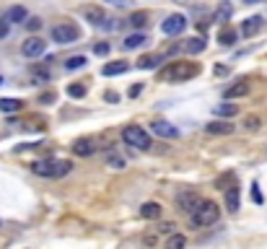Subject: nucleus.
<instances>
[{
  "label": "nucleus",
  "instance_id": "obj_12",
  "mask_svg": "<svg viewBox=\"0 0 267 249\" xmlns=\"http://www.w3.org/2000/svg\"><path fill=\"white\" fill-rule=\"evenodd\" d=\"M226 208L228 213H239V208H241V192H239L236 184L226 187Z\"/></svg>",
  "mask_w": 267,
  "mask_h": 249
},
{
  "label": "nucleus",
  "instance_id": "obj_43",
  "mask_svg": "<svg viewBox=\"0 0 267 249\" xmlns=\"http://www.w3.org/2000/svg\"><path fill=\"white\" fill-rule=\"evenodd\" d=\"M244 3H249V5H254V3H260V0H244Z\"/></svg>",
  "mask_w": 267,
  "mask_h": 249
},
{
  "label": "nucleus",
  "instance_id": "obj_21",
  "mask_svg": "<svg viewBox=\"0 0 267 249\" xmlns=\"http://www.w3.org/2000/svg\"><path fill=\"white\" fill-rule=\"evenodd\" d=\"M246 91H249V86H246L244 81H239V83H234V86H228V88L223 91V99H239V96H246Z\"/></svg>",
  "mask_w": 267,
  "mask_h": 249
},
{
  "label": "nucleus",
  "instance_id": "obj_4",
  "mask_svg": "<svg viewBox=\"0 0 267 249\" xmlns=\"http://www.w3.org/2000/svg\"><path fill=\"white\" fill-rule=\"evenodd\" d=\"M73 164L70 161H31V171L39 174V177H65L70 174Z\"/></svg>",
  "mask_w": 267,
  "mask_h": 249
},
{
  "label": "nucleus",
  "instance_id": "obj_14",
  "mask_svg": "<svg viewBox=\"0 0 267 249\" xmlns=\"http://www.w3.org/2000/svg\"><path fill=\"white\" fill-rule=\"evenodd\" d=\"M260 29H262V16H249L246 21H241V36H246V39L254 36Z\"/></svg>",
  "mask_w": 267,
  "mask_h": 249
},
{
  "label": "nucleus",
  "instance_id": "obj_27",
  "mask_svg": "<svg viewBox=\"0 0 267 249\" xmlns=\"http://www.w3.org/2000/svg\"><path fill=\"white\" fill-rule=\"evenodd\" d=\"M130 24L135 26V29H143V26L148 24V13H145V11H137V13H133V16H130Z\"/></svg>",
  "mask_w": 267,
  "mask_h": 249
},
{
  "label": "nucleus",
  "instance_id": "obj_28",
  "mask_svg": "<svg viewBox=\"0 0 267 249\" xmlns=\"http://www.w3.org/2000/svg\"><path fill=\"white\" fill-rule=\"evenodd\" d=\"M184 244H187V239H184L182 234H171V236L166 239V247H169V249H182Z\"/></svg>",
  "mask_w": 267,
  "mask_h": 249
},
{
  "label": "nucleus",
  "instance_id": "obj_11",
  "mask_svg": "<svg viewBox=\"0 0 267 249\" xmlns=\"http://www.w3.org/2000/svg\"><path fill=\"white\" fill-rule=\"evenodd\" d=\"M96 148H99V145H96L94 138H78V140L73 143V153L83 156V159H86V156H91V153H96Z\"/></svg>",
  "mask_w": 267,
  "mask_h": 249
},
{
  "label": "nucleus",
  "instance_id": "obj_8",
  "mask_svg": "<svg viewBox=\"0 0 267 249\" xmlns=\"http://www.w3.org/2000/svg\"><path fill=\"white\" fill-rule=\"evenodd\" d=\"M44 50H47V42L39 39V36H29V39L24 42L21 52L26 55V57H39V55H44Z\"/></svg>",
  "mask_w": 267,
  "mask_h": 249
},
{
  "label": "nucleus",
  "instance_id": "obj_10",
  "mask_svg": "<svg viewBox=\"0 0 267 249\" xmlns=\"http://www.w3.org/2000/svg\"><path fill=\"white\" fill-rule=\"evenodd\" d=\"M197 202H200V195L197 192H192V190H182L177 195V205H179V210H184V213H189Z\"/></svg>",
  "mask_w": 267,
  "mask_h": 249
},
{
  "label": "nucleus",
  "instance_id": "obj_31",
  "mask_svg": "<svg viewBox=\"0 0 267 249\" xmlns=\"http://www.w3.org/2000/svg\"><path fill=\"white\" fill-rule=\"evenodd\" d=\"M107 164L112 166V169H125V159H122V156H114V153L107 159Z\"/></svg>",
  "mask_w": 267,
  "mask_h": 249
},
{
  "label": "nucleus",
  "instance_id": "obj_26",
  "mask_svg": "<svg viewBox=\"0 0 267 249\" xmlns=\"http://www.w3.org/2000/svg\"><path fill=\"white\" fill-rule=\"evenodd\" d=\"M68 96L70 99H83L86 96V86H83V83H70V86H68Z\"/></svg>",
  "mask_w": 267,
  "mask_h": 249
},
{
  "label": "nucleus",
  "instance_id": "obj_6",
  "mask_svg": "<svg viewBox=\"0 0 267 249\" xmlns=\"http://www.w3.org/2000/svg\"><path fill=\"white\" fill-rule=\"evenodd\" d=\"M80 36V29L76 24H57L52 26V39L57 44H73Z\"/></svg>",
  "mask_w": 267,
  "mask_h": 249
},
{
  "label": "nucleus",
  "instance_id": "obj_22",
  "mask_svg": "<svg viewBox=\"0 0 267 249\" xmlns=\"http://www.w3.org/2000/svg\"><path fill=\"white\" fill-rule=\"evenodd\" d=\"M163 60V55H143L140 60H137V68H143V70H153V68H159V62Z\"/></svg>",
  "mask_w": 267,
  "mask_h": 249
},
{
  "label": "nucleus",
  "instance_id": "obj_34",
  "mask_svg": "<svg viewBox=\"0 0 267 249\" xmlns=\"http://www.w3.org/2000/svg\"><path fill=\"white\" fill-rule=\"evenodd\" d=\"M8 31H11V24H8L5 18H0V39H5Z\"/></svg>",
  "mask_w": 267,
  "mask_h": 249
},
{
  "label": "nucleus",
  "instance_id": "obj_37",
  "mask_svg": "<svg viewBox=\"0 0 267 249\" xmlns=\"http://www.w3.org/2000/svg\"><path fill=\"white\" fill-rule=\"evenodd\" d=\"M50 76H47V70H42V68H36L34 70V81H47Z\"/></svg>",
  "mask_w": 267,
  "mask_h": 249
},
{
  "label": "nucleus",
  "instance_id": "obj_23",
  "mask_svg": "<svg viewBox=\"0 0 267 249\" xmlns=\"http://www.w3.org/2000/svg\"><path fill=\"white\" fill-rule=\"evenodd\" d=\"M148 42V36L145 34H140V31H135V34H130L127 39L122 42L125 44V50H137V47H143V44Z\"/></svg>",
  "mask_w": 267,
  "mask_h": 249
},
{
  "label": "nucleus",
  "instance_id": "obj_17",
  "mask_svg": "<svg viewBox=\"0 0 267 249\" xmlns=\"http://www.w3.org/2000/svg\"><path fill=\"white\" fill-rule=\"evenodd\" d=\"M236 39H239V31L236 29H228V26H226V29L218 31V44H220V47H234Z\"/></svg>",
  "mask_w": 267,
  "mask_h": 249
},
{
  "label": "nucleus",
  "instance_id": "obj_19",
  "mask_svg": "<svg viewBox=\"0 0 267 249\" xmlns=\"http://www.w3.org/2000/svg\"><path fill=\"white\" fill-rule=\"evenodd\" d=\"M26 16H29V11H26L24 5H13L11 11L5 13V21H8V24H24Z\"/></svg>",
  "mask_w": 267,
  "mask_h": 249
},
{
  "label": "nucleus",
  "instance_id": "obj_32",
  "mask_svg": "<svg viewBox=\"0 0 267 249\" xmlns=\"http://www.w3.org/2000/svg\"><path fill=\"white\" fill-rule=\"evenodd\" d=\"M24 24H26V29H29V31H39V29H42V21H39L36 16H34V18L26 16V21H24Z\"/></svg>",
  "mask_w": 267,
  "mask_h": 249
},
{
  "label": "nucleus",
  "instance_id": "obj_7",
  "mask_svg": "<svg viewBox=\"0 0 267 249\" xmlns=\"http://www.w3.org/2000/svg\"><path fill=\"white\" fill-rule=\"evenodd\" d=\"M184 26H187V18H184L182 13H174V16H169L166 21L161 24V31L166 36H177V34L184 31Z\"/></svg>",
  "mask_w": 267,
  "mask_h": 249
},
{
  "label": "nucleus",
  "instance_id": "obj_29",
  "mask_svg": "<svg viewBox=\"0 0 267 249\" xmlns=\"http://www.w3.org/2000/svg\"><path fill=\"white\" fill-rule=\"evenodd\" d=\"M83 65H86V57H83V55L68 57V62H65V68H68V70H78V68H83Z\"/></svg>",
  "mask_w": 267,
  "mask_h": 249
},
{
  "label": "nucleus",
  "instance_id": "obj_36",
  "mask_svg": "<svg viewBox=\"0 0 267 249\" xmlns=\"http://www.w3.org/2000/svg\"><path fill=\"white\" fill-rule=\"evenodd\" d=\"M252 200L257 202V205H260V202H265V197H262V192L257 190V184H252Z\"/></svg>",
  "mask_w": 267,
  "mask_h": 249
},
{
  "label": "nucleus",
  "instance_id": "obj_39",
  "mask_svg": "<svg viewBox=\"0 0 267 249\" xmlns=\"http://www.w3.org/2000/svg\"><path fill=\"white\" fill-rule=\"evenodd\" d=\"M156 231H163V234H171L174 231V223H159V228Z\"/></svg>",
  "mask_w": 267,
  "mask_h": 249
},
{
  "label": "nucleus",
  "instance_id": "obj_9",
  "mask_svg": "<svg viewBox=\"0 0 267 249\" xmlns=\"http://www.w3.org/2000/svg\"><path fill=\"white\" fill-rule=\"evenodd\" d=\"M151 130L159 135V138H169V140H174V138H179V127L166 122V119H156V122L151 125Z\"/></svg>",
  "mask_w": 267,
  "mask_h": 249
},
{
  "label": "nucleus",
  "instance_id": "obj_42",
  "mask_svg": "<svg viewBox=\"0 0 267 249\" xmlns=\"http://www.w3.org/2000/svg\"><path fill=\"white\" fill-rule=\"evenodd\" d=\"M39 101H57V94H44Z\"/></svg>",
  "mask_w": 267,
  "mask_h": 249
},
{
  "label": "nucleus",
  "instance_id": "obj_3",
  "mask_svg": "<svg viewBox=\"0 0 267 249\" xmlns=\"http://www.w3.org/2000/svg\"><path fill=\"white\" fill-rule=\"evenodd\" d=\"M83 18H86L91 26H96V29H104V31H117L119 26H122L117 18H112V16L104 11V8H99V5H86V8H83Z\"/></svg>",
  "mask_w": 267,
  "mask_h": 249
},
{
  "label": "nucleus",
  "instance_id": "obj_38",
  "mask_svg": "<svg viewBox=\"0 0 267 249\" xmlns=\"http://www.w3.org/2000/svg\"><path fill=\"white\" fill-rule=\"evenodd\" d=\"M140 91H143V83H135V86H130V96H140Z\"/></svg>",
  "mask_w": 267,
  "mask_h": 249
},
{
  "label": "nucleus",
  "instance_id": "obj_2",
  "mask_svg": "<svg viewBox=\"0 0 267 249\" xmlns=\"http://www.w3.org/2000/svg\"><path fill=\"white\" fill-rule=\"evenodd\" d=\"M189 218H192V226L195 228H205V226H213L215 221L220 218V208L210 200H200L195 208L189 210Z\"/></svg>",
  "mask_w": 267,
  "mask_h": 249
},
{
  "label": "nucleus",
  "instance_id": "obj_44",
  "mask_svg": "<svg viewBox=\"0 0 267 249\" xmlns=\"http://www.w3.org/2000/svg\"><path fill=\"white\" fill-rule=\"evenodd\" d=\"M0 83H3V78H0Z\"/></svg>",
  "mask_w": 267,
  "mask_h": 249
},
{
  "label": "nucleus",
  "instance_id": "obj_18",
  "mask_svg": "<svg viewBox=\"0 0 267 249\" xmlns=\"http://www.w3.org/2000/svg\"><path fill=\"white\" fill-rule=\"evenodd\" d=\"M182 50L189 52V55H200L202 50H205V39H202V36H192V39H184Z\"/></svg>",
  "mask_w": 267,
  "mask_h": 249
},
{
  "label": "nucleus",
  "instance_id": "obj_5",
  "mask_svg": "<svg viewBox=\"0 0 267 249\" xmlns=\"http://www.w3.org/2000/svg\"><path fill=\"white\" fill-rule=\"evenodd\" d=\"M122 140L127 145H133V148H140V151H148L151 148V135L143 130L140 125H127L125 130H122Z\"/></svg>",
  "mask_w": 267,
  "mask_h": 249
},
{
  "label": "nucleus",
  "instance_id": "obj_24",
  "mask_svg": "<svg viewBox=\"0 0 267 249\" xmlns=\"http://www.w3.org/2000/svg\"><path fill=\"white\" fill-rule=\"evenodd\" d=\"M234 13V5L228 3V0H220V5H218V11H215V21H228Z\"/></svg>",
  "mask_w": 267,
  "mask_h": 249
},
{
  "label": "nucleus",
  "instance_id": "obj_40",
  "mask_svg": "<svg viewBox=\"0 0 267 249\" xmlns=\"http://www.w3.org/2000/svg\"><path fill=\"white\" fill-rule=\"evenodd\" d=\"M226 73H228L226 65H215V76H226Z\"/></svg>",
  "mask_w": 267,
  "mask_h": 249
},
{
  "label": "nucleus",
  "instance_id": "obj_41",
  "mask_svg": "<svg viewBox=\"0 0 267 249\" xmlns=\"http://www.w3.org/2000/svg\"><path fill=\"white\" fill-rule=\"evenodd\" d=\"M107 101H119V94H114V91H107Z\"/></svg>",
  "mask_w": 267,
  "mask_h": 249
},
{
  "label": "nucleus",
  "instance_id": "obj_20",
  "mask_svg": "<svg viewBox=\"0 0 267 249\" xmlns=\"http://www.w3.org/2000/svg\"><path fill=\"white\" fill-rule=\"evenodd\" d=\"M140 216L148 218V221H159L161 218V205H159V202H143Z\"/></svg>",
  "mask_w": 267,
  "mask_h": 249
},
{
  "label": "nucleus",
  "instance_id": "obj_13",
  "mask_svg": "<svg viewBox=\"0 0 267 249\" xmlns=\"http://www.w3.org/2000/svg\"><path fill=\"white\" fill-rule=\"evenodd\" d=\"M205 130H208L210 135H231V133H234V125L226 122V119L220 117V119H213V122H208Z\"/></svg>",
  "mask_w": 267,
  "mask_h": 249
},
{
  "label": "nucleus",
  "instance_id": "obj_33",
  "mask_svg": "<svg viewBox=\"0 0 267 249\" xmlns=\"http://www.w3.org/2000/svg\"><path fill=\"white\" fill-rule=\"evenodd\" d=\"M94 55H99V57H104V55H109V44H107V42H99V44H94Z\"/></svg>",
  "mask_w": 267,
  "mask_h": 249
},
{
  "label": "nucleus",
  "instance_id": "obj_25",
  "mask_svg": "<svg viewBox=\"0 0 267 249\" xmlns=\"http://www.w3.org/2000/svg\"><path fill=\"white\" fill-rule=\"evenodd\" d=\"M21 99H0V112H21Z\"/></svg>",
  "mask_w": 267,
  "mask_h": 249
},
{
  "label": "nucleus",
  "instance_id": "obj_30",
  "mask_svg": "<svg viewBox=\"0 0 267 249\" xmlns=\"http://www.w3.org/2000/svg\"><path fill=\"white\" fill-rule=\"evenodd\" d=\"M244 127H246V130H257V127H260V117H257V114H249V117H244Z\"/></svg>",
  "mask_w": 267,
  "mask_h": 249
},
{
  "label": "nucleus",
  "instance_id": "obj_16",
  "mask_svg": "<svg viewBox=\"0 0 267 249\" xmlns=\"http://www.w3.org/2000/svg\"><path fill=\"white\" fill-rule=\"evenodd\" d=\"M213 114H215V117H223V119H226V117H236V114H239V107L231 104V99H226L223 104H215V107H213Z\"/></svg>",
  "mask_w": 267,
  "mask_h": 249
},
{
  "label": "nucleus",
  "instance_id": "obj_35",
  "mask_svg": "<svg viewBox=\"0 0 267 249\" xmlns=\"http://www.w3.org/2000/svg\"><path fill=\"white\" fill-rule=\"evenodd\" d=\"M107 3H109V5H117V8H130L135 0H107Z\"/></svg>",
  "mask_w": 267,
  "mask_h": 249
},
{
  "label": "nucleus",
  "instance_id": "obj_1",
  "mask_svg": "<svg viewBox=\"0 0 267 249\" xmlns=\"http://www.w3.org/2000/svg\"><path fill=\"white\" fill-rule=\"evenodd\" d=\"M200 65L197 62H182V60H177V62H169L166 68H161L159 70V81H163V83H169V81H189V78H195V76H200Z\"/></svg>",
  "mask_w": 267,
  "mask_h": 249
},
{
  "label": "nucleus",
  "instance_id": "obj_15",
  "mask_svg": "<svg viewBox=\"0 0 267 249\" xmlns=\"http://www.w3.org/2000/svg\"><path fill=\"white\" fill-rule=\"evenodd\" d=\"M130 70V62L127 60H117V62H107L104 68H101V73L104 76H122V73Z\"/></svg>",
  "mask_w": 267,
  "mask_h": 249
}]
</instances>
